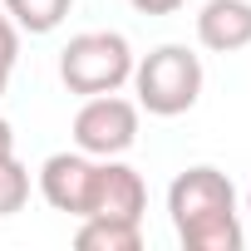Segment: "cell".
I'll list each match as a JSON object with an SVG mask.
<instances>
[{"mask_svg":"<svg viewBox=\"0 0 251 251\" xmlns=\"http://www.w3.org/2000/svg\"><path fill=\"white\" fill-rule=\"evenodd\" d=\"M168 217L173 231L187 251H241V212H236V187L222 168H182L168 187Z\"/></svg>","mask_w":251,"mask_h":251,"instance_id":"obj_1","label":"cell"},{"mask_svg":"<svg viewBox=\"0 0 251 251\" xmlns=\"http://www.w3.org/2000/svg\"><path fill=\"white\" fill-rule=\"evenodd\" d=\"M202 59L187 45H158L143 59H133V94L138 108H148L153 118H177L202 99Z\"/></svg>","mask_w":251,"mask_h":251,"instance_id":"obj_2","label":"cell"},{"mask_svg":"<svg viewBox=\"0 0 251 251\" xmlns=\"http://www.w3.org/2000/svg\"><path fill=\"white\" fill-rule=\"evenodd\" d=\"M133 45L118 30H84L59 50V79L69 94L94 99V94H118L133 79Z\"/></svg>","mask_w":251,"mask_h":251,"instance_id":"obj_3","label":"cell"},{"mask_svg":"<svg viewBox=\"0 0 251 251\" xmlns=\"http://www.w3.org/2000/svg\"><path fill=\"white\" fill-rule=\"evenodd\" d=\"M138 143V103L123 94H94L74 113V148L89 158H123Z\"/></svg>","mask_w":251,"mask_h":251,"instance_id":"obj_4","label":"cell"},{"mask_svg":"<svg viewBox=\"0 0 251 251\" xmlns=\"http://www.w3.org/2000/svg\"><path fill=\"white\" fill-rule=\"evenodd\" d=\"M94 177H99V158L89 153H50L40 168V192L54 212L64 217H89V197H94Z\"/></svg>","mask_w":251,"mask_h":251,"instance_id":"obj_5","label":"cell"},{"mask_svg":"<svg viewBox=\"0 0 251 251\" xmlns=\"http://www.w3.org/2000/svg\"><path fill=\"white\" fill-rule=\"evenodd\" d=\"M148 212V182L138 168L118 163V158H99V177H94V197H89V217H108V222H143Z\"/></svg>","mask_w":251,"mask_h":251,"instance_id":"obj_6","label":"cell"},{"mask_svg":"<svg viewBox=\"0 0 251 251\" xmlns=\"http://www.w3.org/2000/svg\"><path fill=\"white\" fill-rule=\"evenodd\" d=\"M197 45L212 54H236L251 45V0H207L197 15Z\"/></svg>","mask_w":251,"mask_h":251,"instance_id":"obj_7","label":"cell"},{"mask_svg":"<svg viewBox=\"0 0 251 251\" xmlns=\"http://www.w3.org/2000/svg\"><path fill=\"white\" fill-rule=\"evenodd\" d=\"M74 241L84 251H138L143 246V222H108V217H79Z\"/></svg>","mask_w":251,"mask_h":251,"instance_id":"obj_8","label":"cell"},{"mask_svg":"<svg viewBox=\"0 0 251 251\" xmlns=\"http://www.w3.org/2000/svg\"><path fill=\"white\" fill-rule=\"evenodd\" d=\"M74 0H5V15L20 25V35H50L64 25Z\"/></svg>","mask_w":251,"mask_h":251,"instance_id":"obj_9","label":"cell"},{"mask_svg":"<svg viewBox=\"0 0 251 251\" xmlns=\"http://www.w3.org/2000/svg\"><path fill=\"white\" fill-rule=\"evenodd\" d=\"M25 202H30V168L10 153V158H0V217L25 212Z\"/></svg>","mask_w":251,"mask_h":251,"instance_id":"obj_10","label":"cell"},{"mask_svg":"<svg viewBox=\"0 0 251 251\" xmlns=\"http://www.w3.org/2000/svg\"><path fill=\"white\" fill-rule=\"evenodd\" d=\"M15 59H20V25L0 10V99L10 89V74H15Z\"/></svg>","mask_w":251,"mask_h":251,"instance_id":"obj_11","label":"cell"},{"mask_svg":"<svg viewBox=\"0 0 251 251\" xmlns=\"http://www.w3.org/2000/svg\"><path fill=\"white\" fill-rule=\"evenodd\" d=\"M128 5H133L138 15H177L187 0H128Z\"/></svg>","mask_w":251,"mask_h":251,"instance_id":"obj_12","label":"cell"},{"mask_svg":"<svg viewBox=\"0 0 251 251\" xmlns=\"http://www.w3.org/2000/svg\"><path fill=\"white\" fill-rule=\"evenodd\" d=\"M10 153H15V128L0 118V158H10Z\"/></svg>","mask_w":251,"mask_h":251,"instance_id":"obj_13","label":"cell"},{"mask_svg":"<svg viewBox=\"0 0 251 251\" xmlns=\"http://www.w3.org/2000/svg\"><path fill=\"white\" fill-rule=\"evenodd\" d=\"M246 222H251V192H246Z\"/></svg>","mask_w":251,"mask_h":251,"instance_id":"obj_14","label":"cell"}]
</instances>
